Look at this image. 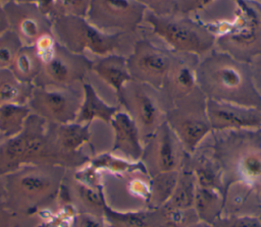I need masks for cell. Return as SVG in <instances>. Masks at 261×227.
<instances>
[{"mask_svg":"<svg viewBox=\"0 0 261 227\" xmlns=\"http://www.w3.org/2000/svg\"><path fill=\"white\" fill-rule=\"evenodd\" d=\"M68 171L55 165H28L1 177L4 203L16 221L42 214L56 205Z\"/></svg>","mask_w":261,"mask_h":227,"instance_id":"obj_1","label":"cell"},{"mask_svg":"<svg viewBox=\"0 0 261 227\" xmlns=\"http://www.w3.org/2000/svg\"><path fill=\"white\" fill-rule=\"evenodd\" d=\"M198 86L208 100L261 110L258 92L249 63L217 49L200 58Z\"/></svg>","mask_w":261,"mask_h":227,"instance_id":"obj_2","label":"cell"},{"mask_svg":"<svg viewBox=\"0 0 261 227\" xmlns=\"http://www.w3.org/2000/svg\"><path fill=\"white\" fill-rule=\"evenodd\" d=\"M206 143L224 187L242 183L261 194V128L212 131Z\"/></svg>","mask_w":261,"mask_h":227,"instance_id":"obj_3","label":"cell"},{"mask_svg":"<svg viewBox=\"0 0 261 227\" xmlns=\"http://www.w3.org/2000/svg\"><path fill=\"white\" fill-rule=\"evenodd\" d=\"M215 35V49L251 63L261 55V4L253 0H232L228 14L200 20Z\"/></svg>","mask_w":261,"mask_h":227,"instance_id":"obj_4","label":"cell"},{"mask_svg":"<svg viewBox=\"0 0 261 227\" xmlns=\"http://www.w3.org/2000/svg\"><path fill=\"white\" fill-rule=\"evenodd\" d=\"M40 164L72 169L55 146L49 122L32 113L18 134L0 140V178L23 166Z\"/></svg>","mask_w":261,"mask_h":227,"instance_id":"obj_5","label":"cell"},{"mask_svg":"<svg viewBox=\"0 0 261 227\" xmlns=\"http://www.w3.org/2000/svg\"><path fill=\"white\" fill-rule=\"evenodd\" d=\"M145 22L152 34L175 53L203 57L215 49V35L195 16L157 15L147 10Z\"/></svg>","mask_w":261,"mask_h":227,"instance_id":"obj_6","label":"cell"},{"mask_svg":"<svg viewBox=\"0 0 261 227\" xmlns=\"http://www.w3.org/2000/svg\"><path fill=\"white\" fill-rule=\"evenodd\" d=\"M52 35L67 50L85 55L90 52L97 57L115 53L123 41L122 34H107L76 15H57L52 18Z\"/></svg>","mask_w":261,"mask_h":227,"instance_id":"obj_7","label":"cell"},{"mask_svg":"<svg viewBox=\"0 0 261 227\" xmlns=\"http://www.w3.org/2000/svg\"><path fill=\"white\" fill-rule=\"evenodd\" d=\"M166 122L184 149L192 155L212 133L207 113V98L200 89L166 112Z\"/></svg>","mask_w":261,"mask_h":227,"instance_id":"obj_8","label":"cell"},{"mask_svg":"<svg viewBox=\"0 0 261 227\" xmlns=\"http://www.w3.org/2000/svg\"><path fill=\"white\" fill-rule=\"evenodd\" d=\"M118 105L136 122L145 143L166 121V107L159 90L132 79L117 96Z\"/></svg>","mask_w":261,"mask_h":227,"instance_id":"obj_9","label":"cell"},{"mask_svg":"<svg viewBox=\"0 0 261 227\" xmlns=\"http://www.w3.org/2000/svg\"><path fill=\"white\" fill-rule=\"evenodd\" d=\"M147 8L137 0H91L86 18L107 34H134L145 22Z\"/></svg>","mask_w":261,"mask_h":227,"instance_id":"obj_10","label":"cell"},{"mask_svg":"<svg viewBox=\"0 0 261 227\" xmlns=\"http://www.w3.org/2000/svg\"><path fill=\"white\" fill-rule=\"evenodd\" d=\"M83 101V89L34 86L28 105L33 114L49 123L74 122Z\"/></svg>","mask_w":261,"mask_h":227,"instance_id":"obj_11","label":"cell"},{"mask_svg":"<svg viewBox=\"0 0 261 227\" xmlns=\"http://www.w3.org/2000/svg\"><path fill=\"white\" fill-rule=\"evenodd\" d=\"M189 154L166 121L144 143L140 162L150 177L179 171Z\"/></svg>","mask_w":261,"mask_h":227,"instance_id":"obj_12","label":"cell"},{"mask_svg":"<svg viewBox=\"0 0 261 227\" xmlns=\"http://www.w3.org/2000/svg\"><path fill=\"white\" fill-rule=\"evenodd\" d=\"M173 52L165 45L159 46L150 39H138L127 56L132 79L161 90L171 65Z\"/></svg>","mask_w":261,"mask_h":227,"instance_id":"obj_13","label":"cell"},{"mask_svg":"<svg viewBox=\"0 0 261 227\" xmlns=\"http://www.w3.org/2000/svg\"><path fill=\"white\" fill-rule=\"evenodd\" d=\"M91 65L92 60L86 55L73 53L58 43L53 56L41 64L34 86L75 87L86 80L87 74L91 72Z\"/></svg>","mask_w":261,"mask_h":227,"instance_id":"obj_14","label":"cell"},{"mask_svg":"<svg viewBox=\"0 0 261 227\" xmlns=\"http://www.w3.org/2000/svg\"><path fill=\"white\" fill-rule=\"evenodd\" d=\"M9 29L23 46H34L42 37L52 34V19L34 2L11 1L4 5Z\"/></svg>","mask_w":261,"mask_h":227,"instance_id":"obj_15","label":"cell"},{"mask_svg":"<svg viewBox=\"0 0 261 227\" xmlns=\"http://www.w3.org/2000/svg\"><path fill=\"white\" fill-rule=\"evenodd\" d=\"M199 61L200 57L196 55L173 52L170 68L160 90L166 112L199 89L197 75Z\"/></svg>","mask_w":261,"mask_h":227,"instance_id":"obj_16","label":"cell"},{"mask_svg":"<svg viewBox=\"0 0 261 227\" xmlns=\"http://www.w3.org/2000/svg\"><path fill=\"white\" fill-rule=\"evenodd\" d=\"M212 131L261 128V110L207 99Z\"/></svg>","mask_w":261,"mask_h":227,"instance_id":"obj_17","label":"cell"},{"mask_svg":"<svg viewBox=\"0 0 261 227\" xmlns=\"http://www.w3.org/2000/svg\"><path fill=\"white\" fill-rule=\"evenodd\" d=\"M59 198H64V204L71 207L75 213L90 214L103 219L107 202L100 185L89 183L75 175H66Z\"/></svg>","mask_w":261,"mask_h":227,"instance_id":"obj_18","label":"cell"},{"mask_svg":"<svg viewBox=\"0 0 261 227\" xmlns=\"http://www.w3.org/2000/svg\"><path fill=\"white\" fill-rule=\"evenodd\" d=\"M90 125L75 121L64 124L49 123L56 148L69 161L72 169H79L90 162V159L81 152V148L91 138Z\"/></svg>","mask_w":261,"mask_h":227,"instance_id":"obj_19","label":"cell"},{"mask_svg":"<svg viewBox=\"0 0 261 227\" xmlns=\"http://www.w3.org/2000/svg\"><path fill=\"white\" fill-rule=\"evenodd\" d=\"M113 130L111 153L132 162H140L144 141L141 132L133 118L120 108L109 124Z\"/></svg>","mask_w":261,"mask_h":227,"instance_id":"obj_20","label":"cell"},{"mask_svg":"<svg viewBox=\"0 0 261 227\" xmlns=\"http://www.w3.org/2000/svg\"><path fill=\"white\" fill-rule=\"evenodd\" d=\"M103 221L106 227H165V212L162 207L122 211L106 203Z\"/></svg>","mask_w":261,"mask_h":227,"instance_id":"obj_21","label":"cell"},{"mask_svg":"<svg viewBox=\"0 0 261 227\" xmlns=\"http://www.w3.org/2000/svg\"><path fill=\"white\" fill-rule=\"evenodd\" d=\"M91 71L110 87L115 92L116 96H118L124 86L132 80L127 57L116 53L97 57L95 60H92Z\"/></svg>","mask_w":261,"mask_h":227,"instance_id":"obj_22","label":"cell"},{"mask_svg":"<svg viewBox=\"0 0 261 227\" xmlns=\"http://www.w3.org/2000/svg\"><path fill=\"white\" fill-rule=\"evenodd\" d=\"M83 101L75 122L91 124L94 120H101L110 124L111 119L120 110V106L107 104L88 81L82 82Z\"/></svg>","mask_w":261,"mask_h":227,"instance_id":"obj_23","label":"cell"},{"mask_svg":"<svg viewBox=\"0 0 261 227\" xmlns=\"http://www.w3.org/2000/svg\"><path fill=\"white\" fill-rule=\"evenodd\" d=\"M194 209L200 221L213 224L223 216L224 194L215 188L197 186Z\"/></svg>","mask_w":261,"mask_h":227,"instance_id":"obj_24","label":"cell"},{"mask_svg":"<svg viewBox=\"0 0 261 227\" xmlns=\"http://www.w3.org/2000/svg\"><path fill=\"white\" fill-rule=\"evenodd\" d=\"M189 157V156H188ZM188 157L179 169L176 186L170 200L163 206L167 209L187 210L194 208L197 183L192 169L188 163Z\"/></svg>","mask_w":261,"mask_h":227,"instance_id":"obj_25","label":"cell"},{"mask_svg":"<svg viewBox=\"0 0 261 227\" xmlns=\"http://www.w3.org/2000/svg\"><path fill=\"white\" fill-rule=\"evenodd\" d=\"M34 86L20 81L10 69H0V106L28 104Z\"/></svg>","mask_w":261,"mask_h":227,"instance_id":"obj_26","label":"cell"},{"mask_svg":"<svg viewBox=\"0 0 261 227\" xmlns=\"http://www.w3.org/2000/svg\"><path fill=\"white\" fill-rule=\"evenodd\" d=\"M32 111L28 104H5L0 106V136L2 139L18 134L24 127Z\"/></svg>","mask_w":261,"mask_h":227,"instance_id":"obj_27","label":"cell"},{"mask_svg":"<svg viewBox=\"0 0 261 227\" xmlns=\"http://www.w3.org/2000/svg\"><path fill=\"white\" fill-rule=\"evenodd\" d=\"M41 61L34 46H22L16 54L10 70L20 81L34 86L39 74Z\"/></svg>","mask_w":261,"mask_h":227,"instance_id":"obj_28","label":"cell"},{"mask_svg":"<svg viewBox=\"0 0 261 227\" xmlns=\"http://www.w3.org/2000/svg\"><path fill=\"white\" fill-rule=\"evenodd\" d=\"M179 171L161 173L150 177V195L147 208L163 207L172 196L176 186Z\"/></svg>","mask_w":261,"mask_h":227,"instance_id":"obj_29","label":"cell"},{"mask_svg":"<svg viewBox=\"0 0 261 227\" xmlns=\"http://www.w3.org/2000/svg\"><path fill=\"white\" fill-rule=\"evenodd\" d=\"M89 165L96 171L105 170L116 175L133 174L139 171H146L141 162L128 161L111 152L98 155L93 160H90Z\"/></svg>","mask_w":261,"mask_h":227,"instance_id":"obj_30","label":"cell"},{"mask_svg":"<svg viewBox=\"0 0 261 227\" xmlns=\"http://www.w3.org/2000/svg\"><path fill=\"white\" fill-rule=\"evenodd\" d=\"M22 46L20 39L10 29L0 36V69H10Z\"/></svg>","mask_w":261,"mask_h":227,"instance_id":"obj_31","label":"cell"},{"mask_svg":"<svg viewBox=\"0 0 261 227\" xmlns=\"http://www.w3.org/2000/svg\"><path fill=\"white\" fill-rule=\"evenodd\" d=\"M91 0H55V13L57 15H76L86 17Z\"/></svg>","mask_w":261,"mask_h":227,"instance_id":"obj_32","label":"cell"},{"mask_svg":"<svg viewBox=\"0 0 261 227\" xmlns=\"http://www.w3.org/2000/svg\"><path fill=\"white\" fill-rule=\"evenodd\" d=\"M212 227H261V219L253 215L222 216L212 224Z\"/></svg>","mask_w":261,"mask_h":227,"instance_id":"obj_33","label":"cell"},{"mask_svg":"<svg viewBox=\"0 0 261 227\" xmlns=\"http://www.w3.org/2000/svg\"><path fill=\"white\" fill-rule=\"evenodd\" d=\"M148 11L157 15H170L176 13L177 0H137Z\"/></svg>","mask_w":261,"mask_h":227,"instance_id":"obj_34","label":"cell"},{"mask_svg":"<svg viewBox=\"0 0 261 227\" xmlns=\"http://www.w3.org/2000/svg\"><path fill=\"white\" fill-rule=\"evenodd\" d=\"M216 1L217 0H177L176 13L194 16L207 9Z\"/></svg>","mask_w":261,"mask_h":227,"instance_id":"obj_35","label":"cell"},{"mask_svg":"<svg viewBox=\"0 0 261 227\" xmlns=\"http://www.w3.org/2000/svg\"><path fill=\"white\" fill-rule=\"evenodd\" d=\"M67 227H106L102 218L96 216L85 214V213H75Z\"/></svg>","mask_w":261,"mask_h":227,"instance_id":"obj_36","label":"cell"},{"mask_svg":"<svg viewBox=\"0 0 261 227\" xmlns=\"http://www.w3.org/2000/svg\"><path fill=\"white\" fill-rule=\"evenodd\" d=\"M16 219L4 202H0V227H12Z\"/></svg>","mask_w":261,"mask_h":227,"instance_id":"obj_37","label":"cell"},{"mask_svg":"<svg viewBox=\"0 0 261 227\" xmlns=\"http://www.w3.org/2000/svg\"><path fill=\"white\" fill-rule=\"evenodd\" d=\"M250 66H251L252 75H253L255 86L261 95V55L259 57H257L256 59H254L250 63Z\"/></svg>","mask_w":261,"mask_h":227,"instance_id":"obj_38","label":"cell"},{"mask_svg":"<svg viewBox=\"0 0 261 227\" xmlns=\"http://www.w3.org/2000/svg\"><path fill=\"white\" fill-rule=\"evenodd\" d=\"M9 30V23L4 10V6L0 3V36Z\"/></svg>","mask_w":261,"mask_h":227,"instance_id":"obj_39","label":"cell"},{"mask_svg":"<svg viewBox=\"0 0 261 227\" xmlns=\"http://www.w3.org/2000/svg\"><path fill=\"white\" fill-rule=\"evenodd\" d=\"M188 227H212V225L211 224H208V223H206V222H203V221H197V222H195V223H193V224H191V225H189Z\"/></svg>","mask_w":261,"mask_h":227,"instance_id":"obj_40","label":"cell"},{"mask_svg":"<svg viewBox=\"0 0 261 227\" xmlns=\"http://www.w3.org/2000/svg\"><path fill=\"white\" fill-rule=\"evenodd\" d=\"M5 196V190H4V184L2 178H0V202H4Z\"/></svg>","mask_w":261,"mask_h":227,"instance_id":"obj_41","label":"cell"},{"mask_svg":"<svg viewBox=\"0 0 261 227\" xmlns=\"http://www.w3.org/2000/svg\"><path fill=\"white\" fill-rule=\"evenodd\" d=\"M11 1H14V0H0V3L4 6L5 4H7V3H9V2H11Z\"/></svg>","mask_w":261,"mask_h":227,"instance_id":"obj_42","label":"cell"},{"mask_svg":"<svg viewBox=\"0 0 261 227\" xmlns=\"http://www.w3.org/2000/svg\"><path fill=\"white\" fill-rule=\"evenodd\" d=\"M12 227H23V226H22L20 223H18V222L16 221V222H15V224H14Z\"/></svg>","mask_w":261,"mask_h":227,"instance_id":"obj_43","label":"cell"},{"mask_svg":"<svg viewBox=\"0 0 261 227\" xmlns=\"http://www.w3.org/2000/svg\"><path fill=\"white\" fill-rule=\"evenodd\" d=\"M253 1H256V2H258V3L261 4V0H253Z\"/></svg>","mask_w":261,"mask_h":227,"instance_id":"obj_44","label":"cell"},{"mask_svg":"<svg viewBox=\"0 0 261 227\" xmlns=\"http://www.w3.org/2000/svg\"><path fill=\"white\" fill-rule=\"evenodd\" d=\"M258 217L261 219V211H260V213H259V215H258Z\"/></svg>","mask_w":261,"mask_h":227,"instance_id":"obj_45","label":"cell"},{"mask_svg":"<svg viewBox=\"0 0 261 227\" xmlns=\"http://www.w3.org/2000/svg\"><path fill=\"white\" fill-rule=\"evenodd\" d=\"M0 137H1V136H0Z\"/></svg>","mask_w":261,"mask_h":227,"instance_id":"obj_46","label":"cell"}]
</instances>
